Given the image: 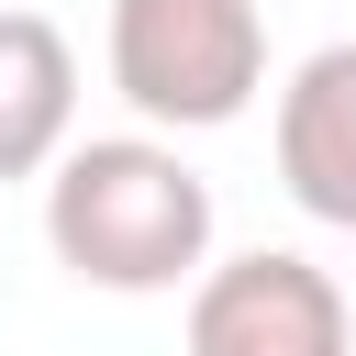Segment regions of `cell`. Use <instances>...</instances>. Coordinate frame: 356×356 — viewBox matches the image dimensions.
<instances>
[{"instance_id":"obj_1","label":"cell","mask_w":356,"mask_h":356,"mask_svg":"<svg viewBox=\"0 0 356 356\" xmlns=\"http://www.w3.org/2000/svg\"><path fill=\"white\" fill-rule=\"evenodd\" d=\"M44 245L67 278L156 300L211 267V178L156 134H89L44 167Z\"/></svg>"},{"instance_id":"obj_2","label":"cell","mask_w":356,"mask_h":356,"mask_svg":"<svg viewBox=\"0 0 356 356\" xmlns=\"http://www.w3.org/2000/svg\"><path fill=\"white\" fill-rule=\"evenodd\" d=\"M111 89L167 134H211L267 89L256 0H111Z\"/></svg>"},{"instance_id":"obj_3","label":"cell","mask_w":356,"mask_h":356,"mask_svg":"<svg viewBox=\"0 0 356 356\" xmlns=\"http://www.w3.org/2000/svg\"><path fill=\"white\" fill-rule=\"evenodd\" d=\"M189 356H356V300L334 267L256 245L189 278Z\"/></svg>"},{"instance_id":"obj_4","label":"cell","mask_w":356,"mask_h":356,"mask_svg":"<svg viewBox=\"0 0 356 356\" xmlns=\"http://www.w3.org/2000/svg\"><path fill=\"white\" fill-rule=\"evenodd\" d=\"M278 189L356 234V44H312L278 89Z\"/></svg>"},{"instance_id":"obj_5","label":"cell","mask_w":356,"mask_h":356,"mask_svg":"<svg viewBox=\"0 0 356 356\" xmlns=\"http://www.w3.org/2000/svg\"><path fill=\"white\" fill-rule=\"evenodd\" d=\"M78 134V56L44 11L0 0V178H44Z\"/></svg>"},{"instance_id":"obj_6","label":"cell","mask_w":356,"mask_h":356,"mask_svg":"<svg viewBox=\"0 0 356 356\" xmlns=\"http://www.w3.org/2000/svg\"><path fill=\"white\" fill-rule=\"evenodd\" d=\"M256 11H267V0H256Z\"/></svg>"}]
</instances>
